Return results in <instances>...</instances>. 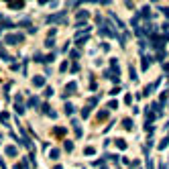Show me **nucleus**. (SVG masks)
Wrapping results in <instances>:
<instances>
[{"mask_svg": "<svg viewBox=\"0 0 169 169\" xmlns=\"http://www.w3.org/2000/svg\"><path fill=\"white\" fill-rule=\"evenodd\" d=\"M33 86L35 88H43L45 86V76H35L33 78Z\"/></svg>", "mask_w": 169, "mask_h": 169, "instance_id": "obj_8", "label": "nucleus"}, {"mask_svg": "<svg viewBox=\"0 0 169 169\" xmlns=\"http://www.w3.org/2000/svg\"><path fill=\"white\" fill-rule=\"evenodd\" d=\"M76 90H78V84H76V82H69V84L65 86V94H63V98H67L69 94H76Z\"/></svg>", "mask_w": 169, "mask_h": 169, "instance_id": "obj_4", "label": "nucleus"}, {"mask_svg": "<svg viewBox=\"0 0 169 169\" xmlns=\"http://www.w3.org/2000/svg\"><path fill=\"white\" fill-rule=\"evenodd\" d=\"M124 104H132V96H130V94L124 96Z\"/></svg>", "mask_w": 169, "mask_h": 169, "instance_id": "obj_39", "label": "nucleus"}, {"mask_svg": "<svg viewBox=\"0 0 169 169\" xmlns=\"http://www.w3.org/2000/svg\"><path fill=\"white\" fill-rule=\"evenodd\" d=\"M59 157H61V151H59V149H51V151H49V159H51V161H57Z\"/></svg>", "mask_w": 169, "mask_h": 169, "instance_id": "obj_13", "label": "nucleus"}, {"mask_svg": "<svg viewBox=\"0 0 169 169\" xmlns=\"http://www.w3.org/2000/svg\"><path fill=\"white\" fill-rule=\"evenodd\" d=\"M53 45H55V41H53V39H47V41H45V47H49V49H51Z\"/></svg>", "mask_w": 169, "mask_h": 169, "instance_id": "obj_38", "label": "nucleus"}, {"mask_svg": "<svg viewBox=\"0 0 169 169\" xmlns=\"http://www.w3.org/2000/svg\"><path fill=\"white\" fill-rule=\"evenodd\" d=\"M147 145H149V147H153V145H155V139H153V135H149V139H147Z\"/></svg>", "mask_w": 169, "mask_h": 169, "instance_id": "obj_40", "label": "nucleus"}, {"mask_svg": "<svg viewBox=\"0 0 169 169\" xmlns=\"http://www.w3.org/2000/svg\"><path fill=\"white\" fill-rule=\"evenodd\" d=\"M114 143H116V147H118L120 151H126V147H128V145H126V141H124V139H116Z\"/></svg>", "mask_w": 169, "mask_h": 169, "instance_id": "obj_14", "label": "nucleus"}, {"mask_svg": "<svg viewBox=\"0 0 169 169\" xmlns=\"http://www.w3.org/2000/svg\"><path fill=\"white\" fill-rule=\"evenodd\" d=\"M22 41H25V35H22V33H10V35L4 37L2 43H6V45H18V43H22Z\"/></svg>", "mask_w": 169, "mask_h": 169, "instance_id": "obj_2", "label": "nucleus"}, {"mask_svg": "<svg viewBox=\"0 0 169 169\" xmlns=\"http://www.w3.org/2000/svg\"><path fill=\"white\" fill-rule=\"evenodd\" d=\"M165 55H167V53H165V51L161 49V51L157 53V61H163V59H165Z\"/></svg>", "mask_w": 169, "mask_h": 169, "instance_id": "obj_34", "label": "nucleus"}, {"mask_svg": "<svg viewBox=\"0 0 169 169\" xmlns=\"http://www.w3.org/2000/svg\"><path fill=\"white\" fill-rule=\"evenodd\" d=\"M108 94H110V96H116V94H120V86H118V88H112Z\"/></svg>", "mask_w": 169, "mask_h": 169, "instance_id": "obj_36", "label": "nucleus"}, {"mask_svg": "<svg viewBox=\"0 0 169 169\" xmlns=\"http://www.w3.org/2000/svg\"><path fill=\"white\" fill-rule=\"evenodd\" d=\"M90 114H92V108H90V106H84V108H82V118H88Z\"/></svg>", "mask_w": 169, "mask_h": 169, "instance_id": "obj_27", "label": "nucleus"}, {"mask_svg": "<svg viewBox=\"0 0 169 169\" xmlns=\"http://www.w3.org/2000/svg\"><path fill=\"white\" fill-rule=\"evenodd\" d=\"M88 41H90V35H84V37H78V39H76V45H78V47H84Z\"/></svg>", "mask_w": 169, "mask_h": 169, "instance_id": "obj_12", "label": "nucleus"}, {"mask_svg": "<svg viewBox=\"0 0 169 169\" xmlns=\"http://www.w3.org/2000/svg\"><path fill=\"white\" fill-rule=\"evenodd\" d=\"M45 96H47V98H51V96H53V88H51V86L45 88Z\"/></svg>", "mask_w": 169, "mask_h": 169, "instance_id": "obj_33", "label": "nucleus"}, {"mask_svg": "<svg viewBox=\"0 0 169 169\" xmlns=\"http://www.w3.org/2000/svg\"><path fill=\"white\" fill-rule=\"evenodd\" d=\"M108 114H110V112H108L106 108H104V110H100V112H98V120H106V118H108Z\"/></svg>", "mask_w": 169, "mask_h": 169, "instance_id": "obj_28", "label": "nucleus"}, {"mask_svg": "<svg viewBox=\"0 0 169 169\" xmlns=\"http://www.w3.org/2000/svg\"><path fill=\"white\" fill-rule=\"evenodd\" d=\"M63 147H65V151H67V153H71L76 145H74V141H65V143H63Z\"/></svg>", "mask_w": 169, "mask_h": 169, "instance_id": "obj_23", "label": "nucleus"}, {"mask_svg": "<svg viewBox=\"0 0 169 169\" xmlns=\"http://www.w3.org/2000/svg\"><path fill=\"white\" fill-rule=\"evenodd\" d=\"M141 59H143V61H141V67H143V71H147V69H149V65L153 63V57H149V55H143Z\"/></svg>", "mask_w": 169, "mask_h": 169, "instance_id": "obj_6", "label": "nucleus"}, {"mask_svg": "<svg viewBox=\"0 0 169 169\" xmlns=\"http://www.w3.org/2000/svg\"><path fill=\"white\" fill-rule=\"evenodd\" d=\"M6 6H8V8H12V10H18V8L25 6V2H6Z\"/></svg>", "mask_w": 169, "mask_h": 169, "instance_id": "obj_20", "label": "nucleus"}, {"mask_svg": "<svg viewBox=\"0 0 169 169\" xmlns=\"http://www.w3.org/2000/svg\"><path fill=\"white\" fill-rule=\"evenodd\" d=\"M8 118H10L8 112H0V122H4V126H6V122H8Z\"/></svg>", "mask_w": 169, "mask_h": 169, "instance_id": "obj_24", "label": "nucleus"}, {"mask_svg": "<svg viewBox=\"0 0 169 169\" xmlns=\"http://www.w3.org/2000/svg\"><path fill=\"white\" fill-rule=\"evenodd\" d=\"M167 145H169V137L165 135V139H161V143L157 145V149H159V151H165V149H167Z\"/></svg>", "mask_w": 169, "mask_h": 169, "instance_id": "obj_15", "label": "nucleus"}, {"mask_svg": "<svg viewBox=\"0 0 169 169\" xmlns=\"http://www.w3.org/2000/svg\"><path fill=\"white\" fill-rule=\"evenodd\" d=\"M116 108H118V100H110L106 106V110H116Z\"/></svg>", "mask_w": 169, "mask_h": 169, "instance_id": "obj_26", "label": "nucleus"}, {"mask_svg": "<svg viewBox=\"0 0 169 169\" xmlns=\"http://www.w3.org/2000/svg\"><path fill=\"white\" fill-rule=\"evenodd\" d=\"M65 14H67V10H59L57 14H49L45 18V22H47V25H51V22H53V25H59V22L63 25V22H65Z\"/></svg>", "mask_w": 169, "mask_h": 169, "instance_id": "obj_1", "label": "nucleus"}, {"mask_svg": "<svg viewBox=\"0 0 169 169\" xmlns=\"http://www.w3.org/2000/svg\"><path fill=\"white\" fill-rule=\"evenodd\" d=\"M110 18H112V20L116 22V27H118V29H124V22H122V20H120V18H118V16H116L114 12H110Z\"/></svg>", "mask_w": 169, "mask_h": 169, "instance_id": "obj_17", "label": "nucleus"}, {"mask_svg": "<svg viewBox=\"0 0 169 169\" xmlns=\"http://www.w3.org/2000/svg\"><path fill=\"white\" fill-rule=\"evenodd\" d=\"M100 169H108V167H100Z\"/></svg>", "mask_w": 169, "mask_h": 169, "instance_id": "obj_45", "label": "nucleus"}, {"mask_svg": "<svg viewBox=\"0 0 169 169\" xmlns=\"http://www.w3.org/2000/svg\"><path fill=\"white\" fill-rule=\"evenodd\" d=\"M33 59H35L37 63H45V57H43V53H39V51H37V53L33 55Z\"/></svg>", "mask_w": 169, "mask_h": 169, "instance_id": "obj_25", "label": "nucleus"}, {"mask_svg": "<svg viewBox=\"0 0 169 169\" xmlns=\"http://www.w3.org/2000/svg\"><path fill=\"white\" fill-rule=\"evenodd\" d=\"M159 82H161V80H157L155 84H147V86H145V90H143V94H141V96H151V92H153V90H155V88L159 86Z\"/></svg>", "mask_w": 169, "mask_h": 169, "instance_id": "obj_5", "label": "nucleus"}, {"mask_svg": "<svg viewBox=\"0 0 169 169\" xmlns=\"http://www.w3.org/2000/svg\"><path fill=\"white\" fill-rule=\"evenodd\" d=\"M82 6V2H67V8H78Z\"/></svg>", "mask_w": 169, "mask_h": 169, "instance_id": "obj_35", "label": "nucleus"}, {"mask_svg": "<svg viewBox=\"0 0 169 169\" xmlns=\"http://www.w3.org/2000/svg\"><path fill=\"white\" fill-rule=\"evenodd\" d=\"M4 153H6L8 157H16V155H18L16 147H12V145H6V147H4Z\"/></svg>", "mask_w": 169, "mask_h": 169, "instance_id": "obj_9", "label": "nucleus"}, {"mask_svg": "<svg viewBox=\"0 0 169 169\" xmlns=\"http://www.w3.org/2000/svg\"><path fill=\"white\" fill-rule=\"evenodd\" d=\"M69 57H71V59L76 61V59L80 57V51H78V49H71V51H69Z\"/></svg>", "mask_w": 169, "mask_h": 169, "instance_id": "obj_29", "label": "nucleus"}, {"mask_svg": "<svg viewBox=\"0 0 169 169\" xmlns=\"http://www.w3.org/2000/svg\"><path fill=\"white\" fill-rule=\"evenodd\" d=\"M88 16H90V10H80V12L76 14V18H78V22H84V18L88 20Z\"/></svg>", "mask_w": 169, "mask_h": 169, "instance_id": "obj_10", "label": "nucleus"}, {"mask_svg": "<svg viewBox=\"0 0 169 169\" xmlns=\"http://www.w3.org/2000/svg\"><path fill=\"white\" fill-rule=\"evenodd\" d=\"M96 104H98V98H90V100H88V106H90V108H94Z\"/></svg>", "mask_w": 169, "mask_h": 169, "instance_id": "obj_32", "label": "nucleus"}, {"mask_svg": "<svg viewBox=\"0 0 169 169\" xmlns=\"http://www.w3.org/2000/svg\"><path fill=\"white\" fill-rule=\"evenodd\" d=\"M67 65H69V63H67V61H63V63L59 65V69H61V71H65V69H67Z\"/></svg>", "mask_w": 169, "mask_h": 169, "instance_id": "obj_41", "label": "nucleus"}, {"mask_svg": "<svg viewBox=\"0 0 169 169\" xmlns=\"http://www.w3.org/2000/svg\"><path fill=\"white\" fill-rule=\"evenodd\" d=\"M65 132H67L65 126H55L53 128V135H57V137H65Z\"/></svg>", "mask_w": 169, "mask_h": 169, "instance_id": "obj_18", "label": "nucleus"}, {"mask_svg": "<svg viewBox=\"0 0 169 169\" xmlns=\"http://www.w3.org/2000/svg\"><path fill=\"white\" fill-rule=\"evenodd\" d=\"M122 126H124L126 130H132V128H135V124H132V118H124V120H122Z\"/></svg>", "mask_w": 169, "mask_h": 169, "instance_id": "obj_19", "label": "nucleus"}, {"mask_svg": "<svg viewBox=\"0 0 169 169\" xmlns=\"http://www.w3.org/2000/svg\"><path fill=\"white\" fill-rule=\"evenodd\" d=\"M41 106V100L37 98V96H31V98L27 100V104H25V108H39Z\"/></svg>", "mask_w": 169, "mask_h": 169, "instance_id": "obj_3", "label": "nucleus"}, {"mask_svg": "<svg viewBox=\"0 0 169 169\" xmlns=\"http://www.w3.org/2000/svg\"><path fill=\"white\" fill-rule=\"evenodd\" d=\"M0 57H2L4 61H12V57H10L6 51H4V47H2V45H0Z\"/></svg>", "mask_w": 169, "mask_h": 169, "instance_id": "obj_21", "label": "nucleus"}, {"mask_svg": "<svg viewBox=\"0 0 169 169\" xmlns=\"http://www.w3.org/2000/svg\"><path fill=\"white\" fill-rule=\"evenodd\" d=\"M41 110H43V114H47V116H51V118H57V112H55V110H53V108H51L49 104H43V108H41Z\"/></svg>", "mask_w": 169, "mask_h": 169, "instance_id": "obj_7", "label": "nucleus"}, {"mask_svg": "<svg viewBox=\"0 0 169 169\" xmlns=\"http://www.w3.org/2000/svg\"><path fill=\"white\" fill-rule=\"evenodd\" d=\"M128 74H130V80H132V82H137V80H139V74H137V69H135V65H132V63L128 65Z\"/></svg>", "mask_w": 169, "mask_h": 169, "instance_id": "obj_16", "label": "nucleus"}, {"mask_svg": "<svg viewBox=\"0 0 169 169\" xmlns=\"http://www.w3.org/2000/svg\"><path fill=\"white\" fill-rule=\"evenodd\" d=\"M102 51H110V45L108 43H102Z\"/></svg>", "mask_w": 169, "mask_h": 169, "instance_id": "obj_42", "label": "nucleus"}, {"mask_svg": "<svg viewBox=\"0 0 169 169\" xmlns=\"http://www.w3.org/2000/svg\"><path fill=\"white\" fill-rule=\"evenodd\" d=\"M159 10H161V12H163V14H165V16H167V18H169V6H161V8H159Z\"/></svg>", "mask_w": 169, "mask_h": 169, "instance_id": "obj_37", "label": "nucleus"}, {"mask_svg": "<svg viewBox=\"0 0 169 169\" xmlns=\"http://www.w3.org/2000/svg\"><path fill=\"white\" fill-rule=\"evenodd\" d=\"M74 112H76V106H74V104H71V102H69V104H65V114H67V116H71Z\"/></svg>", "mask_w": 169, "mask_h": 169, "instance_id": "obj_22", "label": "nucleus"}, {"mask_svg": "<svg viewBox=\"0 0 169 169\" xmlns=\"http://www.w3.org/2000/svg\"><path fill=\"white\" fill-rule=\"evenodd\" d=\"M14 169H22V165H20V163H16V165H14Z\"/></svg>", "mask_w": 169, "mask_h": 169, "instance_id": "obj_43", "label": "nucleus"}, {"mask_svg": "<svg viewBox=\"0 0 169 169\" xmlns=\"http://www.w3.org/2000/svg\"><path fill=\"white\" fill-rule=\"evenodd\" d=\"M14 110H16V114H25L27 112V108H25V104H22V102H14Z\"/></svg>", "mask_w": 169, "mask_h": 169, "instance_id": "obj_11", "label": "nucleus"}, {"mask_svg": "<svg viewBox=\"0 0 169 169\" xmlns=\"http://www.w3.org/2000/svg\"><path fill=\"white\" fill-rule=\"evenodd\" d=\"M53 169H63V167H61V165H55V167H53Z\"/></svg>", "mask_w": 169, "mask_h": 169, "instance_id": "obj_44", "label": "nucleus"}, {"mask_svg": "<svg viewBox=\"0 0 169 169\" xmlns=\"http://www.w3.org/2000/svg\"><path fill=\"white\" fill-rule=\"evenodd\" d=\"M49 61H55V51H53V53H49V55L45 57V63H49Z\"/></svg>", "mask_w": 169, "mask_h": 169, "instance_id": "obj_31", "label": "nucleus"}, {"mask_svg": "<svg viewBox=\"0 0 169 169\" xmlns=\"http://www.w3.org/2000/svg\"><path fill=\"white\" fill-rule=\"evenodd\" d=\"M84 155H96V149L94 147H86L84 149Z\"/></svg>", "mask_w": 169, "mask_h": 169, "instance_id": "obj_30", "label": "nucleus"}]
</instances>
